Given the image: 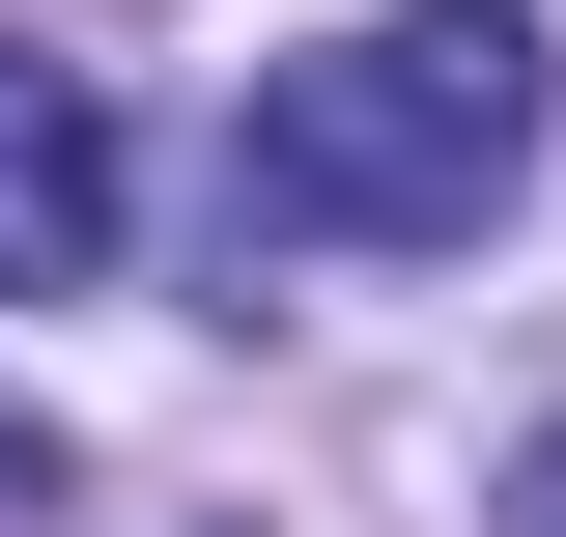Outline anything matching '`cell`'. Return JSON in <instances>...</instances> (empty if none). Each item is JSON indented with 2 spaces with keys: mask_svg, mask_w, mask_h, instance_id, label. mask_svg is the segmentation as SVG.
I'll return each instance as SVG.
<instances>
[{
  "mask_svg": "<svg viewBox=\"0 0 566 537\" xmlns=\"http://www.w3.org/2000/svg\"><path fill=\"white\" fill-rule=\"evenodd\" d=\"M538 170V0H368L340 57H255L227 255H482Z\"/></svg>",
  "mask_w": 566,
  "mask_h": 537,
  "instance_id": "6da1fadb",
  "label": "cell"
},
{
  "mask_svg": "<svg viewBox=\"0 0 566 537\" xmlns=\"http://www.w3.org/2000/svg\"><path fill=\"white\" fill-rule=\"evenodd\" d=\"M114 255V114L57 57H0V283H85Z\"/></svg>",
  "mask_w": 566,
  "mask_h": 537,
  "instance_id": "7a4b0ae2",
  "label": "cell"
},
{
  "mask_svg": "<svg viewBox=\"0 0 566 537\" xmlns=\"http://www.w3.org/2000/svg\"><path fill=\"white\" fill-rule=\"evenodd\" d=\"M0 537H57V453H29V397H0Z\"/></svg>",
  "mask_w": 566,
  "mask_h": 537,
  "instance_id": "3957f363",
  "label": "cell"
},
{
  "mask_svg": "<svg viewBox=\"0 0 566 537\" xmlns=\"http://www.w3.org/2000/svg\"><path fill=\"white\" fill-rule=\"evenodd\" d=\"M510 537H566V424H538V453H510Z\"/></svg>",
  "mask_w": 566,
  "mask_h": 537,
  "instance_id": "277c9868",
  "label": "cell"
}]
</instances>
